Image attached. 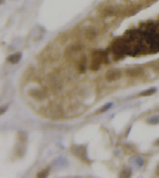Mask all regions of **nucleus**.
Wrapping results in <instances>:
<instances>
[{
    "label": "nucleus",
    "instance_id": "obj_1",
    "mask_svg": "<svg viewBox=\"0 0 159 178\" xmlns=\"http://www.w3.org/2000/svg\"><path fill=\"white\" fill-rule=\"evenodd\" d=\"M122 76V72L120 70H110L105 74V80L108 81V82H115V81H118L119 79H121Z\"/></svg>",
    "mask_w": 159,
    "mask_h": 178
},
{
    "label": "nucleus",
    "instance_id": "obj_2",
    "mask_svg": "<svg viewBox=\"0 0 159 178\" xmlns=\"http://www.w3.org/2000/svg\"><path fill=\"white\" fill-rule=\"evenodd\" d=\"M29 96L35 99V100H38V101H42L45 99V93L42 92L40 89H31L29 91Z\"/></svg>",
    "mask_w": 159,
    "mask_h": 178
},
{
    "label": "nucleus",
    "instance_id": "obj_3",
    "mask_svg": "<svg viewBox=\"0 0 159 178\" xmlns=\"http://www.w3.org/2000/svg\"><path fill=\"white\" fill-rule=\"evenodd\" d=\"M84 36L87 40L91 41V40L95 39V37H97V31L93 28H88V29L85 30Z\"/></svg>",
    "mask_w": 159,
    "mask_h": 178
},
{
    "label": "nucleus",
    "instance_id": "obj_4",
    "mask_svg": "<svg viewBox=\"0 0 159 178\" xmlns=\"http://www.w3.org/2000/svg\"><path fill=\"white\" fill-rule=\"evenodd\" d=\"M75 149H77L75 152L73 151L74 155L77 157H79L80 159H84V157L86 156V149H85V146H77Z\"/></svg>",
    "mask_w": 159,
    "mask_h": 178
},
{
    "label": "nucleus",
    "instance_id": "obj_5",
    "mask_svg": "<svg viewBox=\"0 0 159 178\" xmlns=\"http://www.w3.org/2000/svg\"><path fill=\"white\" fill-rule=\"evenodd\" d=\"M82 49V46L81 45H71L70 47H68L66 50V55H71V54L75 53V52H79L80 50Z\"/></svg>",
    "mask_w": 159,
    "mask_h": 178
},
{
    "label": "nucleus",
    "instance_id": "obj_6",
    "mask_svg": "<svg viewBox=\"0 0 159 178\" xmlns=\"http://www.w3.org/2000/svg\"><path fill=\"white\" fill-rule=\"evenodd\" d=\"M21 59V53H14L11 54L8 57V61L11 63V64H17Z\"/></svg>",
    "mask_w": 159,
    "mask_h": 178
},
{
    "label": "nucleus",
    "instance_id": "obj_7",
    "mask_svg": "<svg viewBox=\"0 0 159 178\" xmlns=\"http://www.w3.org/2000/svg\"><path fill=\"white\" fill-rule=\"evenodd\" d=\"M126 74L130 75V77H138V76H140V75L142 74V70H141V69H130V70H127Z\"/></svg>",
    "mask_w": 159,
    "mask_h": 178
},
{
    "label": "nucleus",
    "instance_id": "obj_8",
    "mask_svg": "<svg viewBox=\"0 0 159 178\" xmlns=\"http://www.w3.org/2000/svg\"><path fill=\"white\" fill-rule=\"evenodd\" d=\"M101 64H102V61H99V59H92L91 64H90V69L92 70V71H97V70L100 69Z\"/></svg>",
    "mask_w": 159,
    "mask_h": 178
},
{
    "label": "nucleus",
    "instance_id": "obj_9",
    "mask_svg": "<svg viewBox=\"0 0 159 178\" xmlns=\"http://www.w3.org/2000/svg\"><path fill=\"white\" fill-rule=\"evenodd\" d=\"M156 91L155 88H151V89H148V90H145V91H142L140 93L141 97H144V96H151V94H154V92Z\"/></svg>",
    "mask_w": 159,
    "mask_h": 178
},
{
    "label": "nucleus",
    "instance_id": "obj_10",
    "mask_svg": "<svg viewBox=\"0 0 159 178\" xmlns=\"http://www.w3.org/2000/svg\"><path fill=\"white\" fill-rule=\"evenodd\" d=\"M148 124H157L159 123V116H156V117H152L148 120Z\"/></svg>",
    "mask_w": 159,
    "mask_h": 178
},
{
    "label": "nucleus",
    "instance_id": "obj_11",
    "mask_svg": "<svg viewBox=\"0 0 159 178\" xmlns=\"http://www.w3.org/2000/svg\"><path fill=\"white\" fill-rule=\"evenodd\" d=\"M85 63H86V57L83 56L81 61H80V69H81V71H83L85 69Z\"/></svg>",
    "mask_w": 159,
    "mask_h": 178
},
{
    "label": "nucleus",
    "instance_id": "obj_12",
    "mask_svg": "<svg viewBox=\"0 0 159 178\" xmlns=\"http://www.w3.org/2000/svg\"><path fill=\"white\" fill-rule=\"evenodd\" d=\"M47 175H48L47 171H46V172H42V173H38V174H37V176H38V177H42V176L45 177V176H47Z\"/></svg>",
    "mask_w": 159,
    "mask_h": 178
},
{
    "label": "nucleus",
    "instance_id": "obj_13",
    "mask_svg": "<svg viewBox=\"0 0 159 178\" xmlns=\"http://www.w3.org/2000/svg\"><path fill=\"white\" fill-rule=\"evenodd\" d=\"M110 106H111V103H110V104H108V105H107V106H105V107H104V108L100 109V112H103L104 110H106V109H108V108H109V107H110Z\"/></svg>",
    "mask_w": 159,
    "mask_h": 178
},
{
    "label": "nucleus",
    "instance_id": "obj_14",
    "mask_svg": "<svg viewBox=\"0 0 159 178\" xmlns=\"http://www.w3.org/2000/svg\"><path fill=\"white\" fill-rule=\"evenodd\" d=\"M156 174H157V176H159V165L157 167V169H156Z\"/></svg>",
    "mask_w": 159,
    "mask_h": 178
},
{
    "label": "nucleus",
    "instance_id": "obj_15",
    "mask_svg": "<svg viewBox=\"0 0 159 178\" xmlns=\"http://www.w3.org/2000/svg\"><path fill=\"white\" fill-rule=\"evenodd\" d=\"M155 145L159 146V139H158V140H156V142H155Z\"/></svg>",
    "mask_w": 159,
    "mask_h": 178
},
{
    "label": "nucleus",
    "instance_id": "obj_16",
    "mask_svg": "<svg viewBox=\"0 0 159 178\" xmlns=\"http://www.w3.org/2000/svg\"><path fill=\"white\" fill-rule=\"evenodd\" d=\"M152 1H153V0H152Z\"/></svg>",
    "mask_w": 159,
    "mask_h": 178
}]
</instances>
